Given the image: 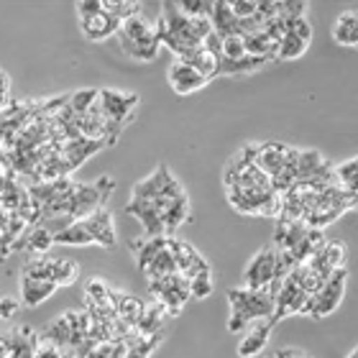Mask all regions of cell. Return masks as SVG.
Wrapping results in <instances>:
<instances>
[{
	"label": "cell",
	"instance_id": "obj_12",
	"mask_svg": "<svg viewBox=\"0 0 358 358\" xmlns=\"http://www.w3.org/2000/svg\"><path fill=\"white\" fill-rule=\"evenodd\" d=\"M75 10L80 29H83L85 38H90V41H105V38L118 34L120 21L110 10H105L103 0H80Z\"/></svg>",
	"mask_w": 358,
	"mask_h": 358
},
{
	"label": "cell",
	"instance_id": "obj_16",
	"mask_svg": "<svg viewBox=\"0 0 358 358\" xmlns=\"http://www.w3.org/2000/svg\"><path fill=\"white\" fill-rule=\"evenodd\" d=\"M310 44H313V26L307 21V15L305 18H292V21L287 23V31H284V36H282L276 59L279 62L299 59V57L307 54Z\"/></svg>",
	"mask_w": 358,
	"mask_h": 358
},
{
	"label": "cell",
	"instance_id": "obj_25",
	"mask_svg": "<svg viewBox=\"0 0 358 358\" xmlns=\"http://www.w3.org/2000/svg\"><path fill=\"white\" fill-rule=\"evenodd\" d=\"M177 8L187 18H210L213 3H208V0H179Z\"/></svg>",
	"mask_w": 358,
	"mask_h": 358
},
{
	"label": "cell",
	"instance_id": "obj_9",
	"mask_svg": "<svg viewBox=\"0 0 358 358\" xmlns=\"http://www.w3.org/2000/svg\"><path fill=\"white\" fill-rule=\"evenodd\" d=\"M115 38H118L120 52L126 54V57H131L136 62H146V64L157 59L159 49H162L157 26L141 13L131 15V18L120 23Z\"/></svg>",
	"mask_w": 358,
	"mask_h": 358
},
{
	"label": "cell",
	"instance_id": "obj_19",
	"mask_svg": "<svg viewBox=\"0 0 358 358\" xmlns=\"http://www.w3.org/2000/svg\"><path fill=\"white\" fill-rule=\"evenodd\" d=\"M166 83H169V87H172L177 95H192V92H200L210 80L202 75L200 69H194L192 64L177 59L172 67H169V72H166Z\"/></svg>",
	"mask_w": 358,
	"mask_h": 358
},
{
	"label": "cell",
	"instance_id": "obj_22",
	"mask_svg": "<svg viewBox=\"0 0 358 358\" xmlns=\"http://www.w3.org/2000/svg\"><path fill=\"white\" fill-rule=\"evenodd\" d=\"M49 271H52V279L57 287H67L77 279L80 274V266L75 262H67V259H49Z\"/></svg>",
	"mask_w": 358,
	"mask_h": 358
},
{
	"label": "cell",
	"instance_id": "obj_30",
	"mask_svg": "<svg viewBox=\"0 0 358 358\" xmlns=\"http://www.w3.org/2000/svg\"><path fill=\"white\" fill-rule=\"evenodd\" d=\"M266 358H279V353H276V351H274V353H268Z\"/></svg>",
	"mask_w": 358,
	"mask_h": 358
},
{
	"label": "cell",
	"instance_id": "obj_3",
	"mask_svg": "<svg viewBox=\"0 0 358 358\" xmlns=\"http://www.w3.org/2000/svg\"><path fill=\"white\" fill-rule=\"evenodd\" d=\"M353 197L343 192L336 182H297V185L282 194V220H302L310 228L325 231L330 223L353 210Z\"/></svg>",
	"mask_w": 358,
	"mask_h": 358
},
{
	"label": "cell",
	"instance_id": "obj_2",
	"mask_svg": "<svg viewBox=\"0 0 358 358\" xmlns=\"http://www.w3.org/2000/svg\"><path fill=\"white\" fill-rule=\"evenodd\" d=\"M259 143H246L228 159L223 172L225 197L241 215H271L279 217L282 194L276 192L271 179L256 164Z\"/></svg>",
	"mask_w": 358,
	"mask_h": 358
},
{
	"label": "cell",
	"instance_id": "obj_10",
	"mask_svg": "<svg viewBox=\"0 0 358 358\" xmlns=\"http://www.w3.org/2000/svg\"><path fill=\"white\" fill-rule=\"evenodd\" d=\"M138 268L151 282L164 279V276L182 274L179 271V241L174 236H162V238H146L138 256Z\"/></svg>",
	"mask_w": 358,
	"mask_h": 358
},
{
	"label": "cell",
	"instance_id": "obj_4",
	"mask_svg": "<svg viewBox=\"0 0 358 358\" xmlns=\"http://www.w3.org/2000/svg\"><path fill=\"white\" fill-rule=\"evenodd\" d=\"M157 31L162 46L172 49L177 59H185L192 49L208 41L213 34V23L210 18H187L185 13H179L177 3H164V13L157 23Z\"/></svg>",
	"mask_w": 358,
	"mask_h": 358
},
{
	"label": "cell",
	"instance_id": "obj_28",
	"mask_svg": "<svg viewBox=\"0 0 358 358\" xmlns=\"http://www.w3.org/2000/svg\"><path fill=\"white\" fill-rule=\"evenodd\" d=\"M276 353H279V358H313L310 353L299 351V348H282V351H276Z\"/></svg>",
	"mask_w": 358,
	"mask_h": 358
},
{
	"label": "cell",
	"instance_id": "obj_17",
	"mask_svg": "<svg viewBox=\"0 0 358 358\" xmlns=\"http://www.w3.org/2000/svg\"><path fill=\"white\" fill-rule=\"evenodd\" d=\"M307 305H310V294L287 274V279L274 292V320L279 322L292 315H305Z\"/></svg>",
	"mask_w": 358,
	"mask_h": 358
},
{
	"label": "cell",
	"instance_id": "obj_24",
	"mask_svg": "<svg viewBox=\"0 0 358 358\" xmlns=\"http://www.w3.org/2000/svg\"><path fill=\"white\" fill-rule=\"evenodd\" d=\"M228 6H231L233 15H236L238 21H254V18H259L262 3H259V0H228Z\"/></svg>",
	"mask_w": 358,
	"mask_h": 358
},
{
	"label": "cell",
	"instance_id": "obj_27",
	"mask_svg": "<svg viewBox=\"0 0 358 358\" xmlns=\"http://www.w3.org/2000/svg\"><path fill=\"white\" fill-rule=\"evenodd\" d=\"M8 92H10V80H8V75L0 69V110H3L8 103Z\"/></svg>",
	"mask_w": 358,
	"mask_h": 358
},
{
	"label": "cell",
	"instance_id": "obj_20",
	"mask_svg": "<svg viewBox=\"0 0 358 358\" xmlns=\"http://www.w3.org/2000/svg\"><path fill=\"white\" fill-rule=\"evenodd\" d=\"M333 41L345 49H358V8L338 15L333 23Z\"/></svg>",
	"mask_w": 358,
	"mask_h": 358
},
{
	"label": "cell",
	"instance_id": "obj_23",
	"mask_svg": "<svg viewBox=\"0 0 358 358\" xmlns=\"http://www.w3.org/2000/svg\"><path fill=\"white\" fill-rule=\"evenodd\" d=\"M215 289V284H213V274L210 271H202V274L192 276L189 279V297L194 299H208Z\"/></svg>",
	"mask_w": 358,
	"mask_h": 358
},
{
	"label": "cell",
	"instance_id": "obj_31",
	"mask_svg": "<svg viewBox=\"0 0 358 358\" xmlns=\"http://www.w3.org/2000/svg\"><path fill=\"white\" fill-rule=\"evenodd\" d=\"M353 210H356V213H358V197H356V202H353Z\"/></svg>",
	"mask_w": 358,
	"mask_h": 358
},
{
	"label": "cell",
	"instance_id": "obj_13",
	"mask_svg": "<svg viewBox=\"0 0 358 358\" xmlns=\"http://www.w3.org/2000/svg\"><path fill=\"white\" fill-rule=\"evenodd\" d=\"M345 287H348V266L338 268L336 274L315 292L313 297H310L305 315L313 317V320H322V317H330L333 313H338V307L343 305Z\"/></svg>",
	"mask_w": 358,
	"mask_h": 358
},
{
	"label": "cell",
	"instance_id": "obj_1",
	"mask_svg": "<svg viewBox=\"0 0 358 358\" xmlns=\"http://www.w3.org/2000/svg\"><path fill=\"white\" fill-rule=\"evenodd\" d=\"M126 213H131L143 225L146 238H162L174 236L179 225H185L189 215V200L182 185L169 172V166L162 164L154 169V174L134 185Z\"/></svg>",
	"mask_w": 358,
	"mask_h": 358
},
{
	"label": "cell",
	"instance_id": "obj_11",
	"mask_svg": "<svg viewBox=\"0 0 358 358\" xmlns=\"http://www.w3.org/2000/svg\"><path fill=\"white\" fill-rule=\"evenodd\" d=\"M292 268L284 264L282 254L276 251L274 246H264L259 248L251 262L246 264V271H243V287L248 289H264L274 294L279 289V284L287 279Z\"/></svg>",
	"mask_w": 358,
	"mask_h": 358
},
{
	"label": "cell",
	"instance_id": "obj_15",
	"mask_svg": "<svg viewBox=\"0 0 358 358\" xmlns=\"http://www.w3.org/2000/svg\"><path fill=\"white\" fill-rule=\"evenodd\" d=\"M151 294H154V302L164 307L166 315H177L189 297V279L185 274L157 279V282H151Z\"/></svg>",
	"mask_w": 358,
	"mask_h": 358
},
{
	"label": "cell",
	"instance_id": "obj_21",
	"mask_svg": "<svg viewBox=\"0 0 358 358\" xmlns=\"http://www.w3.org/2000/svg\"><path fill=\"white\" fill-rule=\"evenodd\" d=\"M333 179L336 185L356 200L358 197V157L345 159L341 164H333Z\"/></svg>",
	"mask_w": 358,
	"mask_h": 358
},
{
	"label": "cell",
	"instance_id": "obj_7",
	"mask_svg": "<svg viewBox=\"0 0 358 358\" xmlns=\"http://www.w3.org/2000/svg\"><path fill=\"white\" fill-rule=\"evenodd\" d=\"M228 305H231L228 333H233V336L246 333L251 322L264 320V317H274V294L271 292L233 287V289H228Z\"/></svg>",
	"mask_w": 358,
	"mask_h": 358
},
{
	"label": "cell",
	"instance_id": "obj_14",
	"mask_svg": "<svg viewBox=\"0 0 358 358\" xmlns=\"http://www.w3.org/2000/svg\"><path fill=\"white\" fill-rule=\"evenodd\" d=\"M57 289H59V287H57V284L52 282V276H49V264H46V256H38L36 262H31L29 266L23 268L21 299H23V305H26V307L41 305V302L52 297Z\"/></svg>",
	"mask_w": 358,
	"mask_h": 358
},
{
	"label": "cell",
	"instance_id": "obj_29",
	"mask_svg": "<svg viewBox=\"0 0 358 358\" xmlns=\"http://www.w3.org/2000/svg\"><path fill=\"white\" fill-rule=\"evenodd\" d=\"M348 358H358V345H356V348H353L351 353H348Z\"/></svg>",
	"mask_w": 358,
	"mask_h": 358
},
{
	"label": "cell",
	"instance_id": "obj_6",
	"mask_svg": "<svg viewBox=\"0 0 358 358\" xmlns=\"http://www.w3.org/2000/svg\"><path fill=\"white\" fill-rule=\"evenodd\" d=\"M299 157H302V151L289 146V143L266 141L259 143L256 164L262 166L264 174L271 179L276 192L284 194L299 182Z\"/></svg>",
	"mask_w": 358,
	"mask_h": 358
},
{
	"label": "cell",
	"instance_id": "obj_18",
	"mask_svg": "<svg viewBox=\"0 0 358 358\" xmlns=\"http://www.w3.org/2000/svg\"><path fill=\"white\" fill-rule=\"evenodd\" d=\"M276 328V320L274 317H264V320H256L251 322L246 328V333L241 336V343L236 348L238 358H256L262 356L266 351L268 345V338H271V330Z\"/></svg>",
	"mask_w": 358,
	"mask_h": 358
},
{
	"label": "cell",
	"instance_id": "obj_26",
	"mask_svg": "<svg viewBox=\"0 0 358 358\" xmlns=\"http://www.w3.org/2000/svg\"><path fill=\"white\" fill-rule=\"evenodd\" d=\"M18 313V299L15 297H0V317L8 320V317H13Z\"/></svg>",
	"mask_w": 358,
	"mask_h": 358
},
{
	"label": "cell",
	"instance_id": "obj_8",
	"mask_svg": "<svg viewBox=\"0 0 358 358\" xmlns=\"http://www.w3.org/2000/svg\"><path fill=\"white\" fill-rule=\"evenodd\" d=\"M54 243L59 246H97L110 248L115 246V223L108 210H95L92 215L69 223L67 228L54 233Z\"/></svg>",
	"mask_w": 358,
	"mask_h": 358
},
{
	"label": "cell",
	"instance_id": "obj_5",
	"mask_svg": "<svg viewBox=\"0 0 358 358\" xmlns=\"http://www.w3.org/2000/svg\"><path fill=\"white\" fill-rule=\"evenodd\" d=\"M322 243H325V236L317 228H310L302 220H282V217H276L274 243L271 246L282 254L284 264L289 268L307 262Z\"/></svg>",
	"mask_w": 358,
	"mask_h": 358
}]
</instances>
